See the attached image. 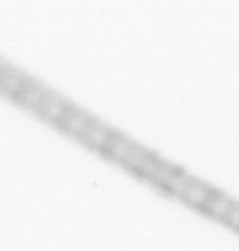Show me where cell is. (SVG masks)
Returning a JSON list of instances; mask_svg holds the SVG:
<instances>
[{
  "instance_id": "1",
  "label": "cell",
  "mask_w": 239,
  "mask_h": 251,
  "mask_svg": "<svg viewBox=\"0 0 239 251\" xmlns=\"http://www.w3.org/2000/svg\"><path fill=\"white\" fill-rule=\"evenodd\" d=\"M232 203L228 199H225L222 195H211V198L209 199V201L205 203V209L207 212H209L211 215L217 217V219H225L226 214L231 208Z\"/></svg>"
},
{
  "instance_id": "2",
  "label": "cell",
  "mask_w": 239,
  "mask_h": 251,
  "mask_svg": "<svg viewBox=\"0 0 239 251\" xmlns=\"http://www.w3.org/2000/svg\"><path fill=\"white\" fill-rule=\"evenodd\" d=\"M224 221L236 230H239V204L232 203L231 208L226 214Z\"/></svg>"
}]
</instances>
